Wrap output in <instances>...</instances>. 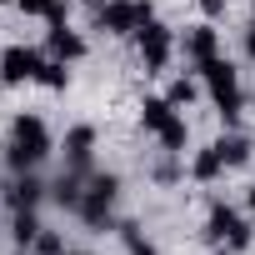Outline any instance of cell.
Masks as SVG:
<instances>
[{
	"mask_svg": "<svg viewBox=\"0 0 255 255\" xmlns=\"http://www.w3.org/2000/svg\"><path fill=\"white\" fill-rule=\"evenodd\" d=\"M35 250H40V255H60L65 245H60V235H55V230H40V235H35Z\"/></svg>",
	"mask_w": 255,
	"mask_h": 255,
	"instance_id": "cell-20",
	"label": "cell"
},
{
	"mask_svg": "<svg viewBox=\"0 0 255 255\" xmlns=\"http://www.w3.org/2000/svg\"><path fill=\"white\" fill-rule=\"evenodd\" d=\"M145 20H155L150 0H105L95 10V30H105V35H135Z\"/></svg>",
	"mask_w": 255,
	"mask_h": 255,
	"instance_id": "cell-3",
	"label": "cell"
},
{
	"mask_svg": "<svg viewBox=\"0 0 255 255\" xmlns=\"http://www.w3.org/2000/svg\"><path fill=\"white\" fill-rule=\"evenodd\" d=\"M35 85H45V90H65V85H70L65 60H45V65H40V75H35Z\"/></svg>",
	"mask_w": 255,
	"mask_h": 255,
	"instance_id": "cell-14",
	"label": "cell"
},
{
	"mask_svg": "<svg viewBox=\"0 0 255 255\" xmlns=\"http://www.w3.org/2000/svg\"><path fill=\"white\" fill-rule=\"evenodd\" d=\"M215 45H220V40H215V30H210V25H200V30H190V35H185V55L195 60V70H200L205 60H215Z\"/></svg>",
	"mask_w": 255,
	"mask_h": 255,
	"instance_id": "cell-9",
	"label": "cell"
},
{
	"mask_svg": "<svg viewBox=\"0 0 255 255\" xmlns=\"http://www.w3.org/2000/svg\"><path fill=\"white\" fill-rule=\"evenodd\" d=\"M35 200H40V180H35V170H25L15 180V190H10V205L15 210H35Z\"/></svg>",
	"mask_w": 255,
	"mask_h": 255,
	"instance_id": "cell-13",
	"label": "cell"
},
{
	"mask_svg": "<svg viewBox=\"0 0 255 255\" xmlns=\"http://www.w3.org/2000/svg\"><path fill=\"white\" fill-rule=\"evenodd\" d=\"M40 230H45V225L35 220V210H15V245H35Z\"/></svg>",
	"mask_w": 255,
	"mask_h": 255,
	"instance_id": "cell-16",
	"label": "cell"
},
{
	"mask_svg": "<svg viewBox=\"0 0 255 255\" xmlns=\"http://www.w3.org/2000/svg\"><path fill=\"white\" fill-rule=\"evenodd\" d=\"M40 50H30V45H10L5 55H0V80L5 85H20V80H35L40 75Z\"/></svg>",
	"mask_w": 255,
	"mask_h": 255,
	"instance_id": "cell-6",
	"label": "cell"
},
{
	"mask_svg": "<svg viewBox=\"0 0 255 255\" xmlns=\"http://www.w3.org/2000/svg\"><path fill=\"white\" fill-rule=\"evenodd\" d=\"M200 5H205V15H220V10H225V0H200Z\"/></svg>",
	"mask_w": 255,
	"mask_h": 255,
	"instance_id": "cell-23",
	"label": "cell"
},
{
	"mask_svg": "<svg viewBox=\"0 0 255 255\" xmlns=\"http://www.w3.org/2000/svg\"><path fill=\"white\" fill-rule=\"evenodd\" d=\"M120 240H125V250H130V255H155V245H150V240H145V235H140L130 220L120 225Z\"/></svg>",
	"mask_w": 255,
	"mask_h": 255,
	"instance_id": "cell-18",
	"label": "cell"
},
{
	"mask_svg": "<svg viewBox=\"0 0 255 255\" xmlns=\"http://www.w3.org/2000/svg\"><path fill=\"white\" fill-rule=\"evenodd\" d=\"M115 190H120L115 175H90V190L80 195V220H85L90 230H110V225H115V215H110Z\"/></svg>",
	"mask_w": 255,
	"mask_h": 255,
	"instance_id": "cell-4",
	"label": "cell"
},
{
	"mask_svg": "<svg viewBox=\"0 0 255 255\" xmlns=\"http://www.w3.org/2000/svg\"><path fill=\"white\" fill-rule=\"evenodd\" d=\"M190 170H195V180H215V175L225 170V160H220V150L210 145V150H200V155H195V165H190Z\"/></svg>",
	"mask_w": 255,
	"mask_h": 255,
	"instance_id": "cell-15",
	"label": "cell"
},
{
	"mask_svg": "<svg viewBox=\"0 0 255 255\" xmlns=\"http://www.w3.org/2000/svg\"><path fill=\"white\" fill-rule=\"evenodd\" d=\"M50 155V130L40 115H15V130H10V170L25 175Z\"/></svg>",
	"mask_w": 255,
	"mask_h": 255,
	"instance_id": "cell-1",
	"label": "cell"
},
{
	"mask_svg": "<svg viewBox=\"0 0 255 255\" xmlns=\"http://www.w3.org/2000/svg\"><path fill=\"white\" fill-rule=\"evenodd\" d=\"M0 5H5V0H0Z\"/></svg>",
	"mask_w": 255,
	"mask_h": 255,
	"instance_id": "cell-28",
	"label": "cell"
},
{
	"mask_svg": "<svg viewBox=\"0 0 255 255\" xmlns=\"http://www.w3.org/2000/svg\"><path fill=\"white\" fill-rule=\"evenodd\" d=\"M135 40H140L145 70H165V60H170V30H165L160 20H145V25L135 30Z\"/></svg>",
	"mask_w": 255,
	"mask_h": 255,
	"instance_id": "cell-7",
	"label": "cell"
},
{
	"mask_svg": "<svg viewBox=\"0 0 255 255\" xmlns=\"http://www.w3.org/2000/svg\"><path fill=\"white\" fill-rule=\"evenodd\" d=\"M245 55H250V60H255V30H250V35H245Z\"/></svg>",
	"mask_w": 255,
	"mask_h": 255,
	"instance_id": "cell-24",
	"label": "cell"
},
{
	"mask_svg": "<svg viewBox=\"0 0 255 255\" xmlns=\"http://www.w3.org/2000/svg\"><path fill=\"white\" fill-rule=\"evenodd\" d=\"M90 145H95V130H90V125H75V130L65 135V155H70V170H80V175H85V165H90Z\"/></svg>",
	"mask_w": 255,
	"mask_h": 255,
	"instance_id": "cell-8",
	"label": "cell"
},
{
	"mask_svg": "<svg viewBox=\"0 0 255 255\" xmlns=\"http://www.w3.org/2000/svg\"><path fill=\"white\" fill-rule=\"evenodd\" d=\"M50 55H55V60H80V55H85V40H80L70 25H60V30H50Z\"/></svg>",
	"mask_w": 255,
	"mask_h": 255,
	"instance_id": "cell-10",
	"label": "cell"
},
{
	"mask_svg": "<svg viewBox=\"0 0 255 255\" xmlns=\"http://www.w3.org/2000/svg\"><path fill=\"white\" fill-rule=\"evenodd\" d=\"M85 5H95V10H100V5H105V0H85Z\"/></svg>",
	"mask_w": 255,
	"mask_h": 255,
	"instance_id": "cell-27",
	"label": "cell"
},
{
	"mask_svg": "<svg viewBox=\"0 0 255 255\" xmlns=\"http://www.w3.org/2000/svg\"><path fill=\"white\" fill-rule=\"evenodd\" d=\"M45 20H50V30L65 25V5H60V0H50V5H45Z\"/></svg>",
	"mask_w": 255,
	"mask_h": 255,
	"instance_id": "cell-21",
	"label": "cell"
},
{
	"mask_svg": "<svg viewBox=\"0 0 255 255\" xmlns=\"http://www.w3.org/2000/svg\"><path fill=\"white\" fill-rule=\"evenodd\" d=\"M15 5H20L25 15H45V5H50V0H15Z\"/></svg>",
	"mask_w": 255,
	"mask_h": 255,
	"instance_id": "cell-22",
	"label": "cell"
},
{
	"mask_svg": "<svg viewBox=\"0 0 255 255\" xmlns=\"http://www.w3.org/2000/svg\"><path fill=\"white\" fill-rule=\"evenodd\" d=\"M185 140H190V130H185V120L175 115V120L165 125V130H160V145H165L170 155H180V150H185Z\"/></svg>",
	"mask_w": 255,
	"mask_h": 255,
	"instance_id": "cell-17",
	"label": "cell"
},
{
	"mask_svg": "<svg viewBox=\"0 0 255 255\" xmlns=\"http://www.w3.org/2000/svg\"><path fill=\"white\" fill-rule=\"evenodd\" d=\"M60 255H90V250H60Z\"/></svg>",
	"mask_w": 255,
	"mask_h": 255,
	"instance_id": "cell-26",
	"label": "cell"
},
{
	"mask_svg": "<svg viewBox=\"0 0 255 255\" xmlns=\"http://www.w3.org/2000/svg\"><path fill=\"white\" fill-rule=\"evenodd\" d=\"M140 120H145V130H155V135H160L165 125L175 120V105H170V100H160V95H150V100L140 105Z\"/></svg>",
	"mask_w": 255,
	"mask_h": 255,
	"instance_id": "cell-11",
	"label": "cell"
},
{
	"mask_svg": "<svg viewBox=\"0 0 255 255\" xmlns=\"http://www.w3.org/2000/svg\"><path fill=\"white\" fill-rule=\"evenodd\" d=\"M245 205H250V215H255V185H250V195H245Z\"/></svg>",
	"mask_w": 255,
	"mask_h": 255,
	"instance_id": "cell-25",
	"label": "cell"
},
{
	"mask_svg": "<svg viewBox=\"0 0 255 255\" xmlns=\"http://www.w3.org/2000/svg\"><path fill=\"white\" fill-rule=\"evenodd\" d=\"M200 75H205V85H210V100L220 105V115H225V125H230V130H235V125H240V80H235V65L230 60H205L200 65Z\"/></svg>",
	"mask_w": 255,
	"mask_h": 255,
	"instance_id": "cell-2",
	"label": "cell"
},
{
	"mask_svg": "<svg viewBox=\"0 0 255 255\" xmlns=\"http://www.w3.org/2000/svg\"><path fill=\"white\" fill-rule=\"evenodd\" d=\"M215 150H220V160H225V165H245V160H250V140H245V135H235V130H230V135H220V140H215Z\"/></svg>",
	"mask_w": 255,
	"mask_h": 255,
	"instance_id": "cell-12",
	"label": "cell"
},
{
	"mask_svg": "<svg viewBox=\"0 0 255 255\" xmlns=\"http://www.w3.org/2000/svg\"><path fill=\"white\" fill-rule=\"evenodd\" d=\"M205 235H210L215 245H225V250H245V245H250V230H245V220H240L230 205H215V210H210Z\"/></svg>",
	"mask_w": 255,
	"mask_h": 255,
	"instance_id": "cell-5",
	"label": "cell"
},
{
	"mask_svg": "<svg viewBox=\"0 0 255 255\" xmlns=\"http://www.w3.org/2000/svg\"><path fill=\"white\" fill-rule=\"evenodd\" d=\"M165 100H170V105H190V100H195V80H175Z\"/></svg>",
	"mask_w": 255,
	"mask_h": 255,
	"instance_id": "cell-19",
	"label": "cell"
}]
</instances>
